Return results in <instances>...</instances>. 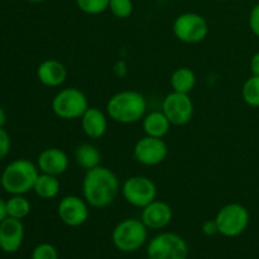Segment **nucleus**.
<instances>
[{"label": "nucleus", "mask_w": 259, "mask_h": 259, "mask_svg": "<svg viewBox=\"0 0 259 259\" xmlns=\"http://www.w3.org/2000/svg\"><path fill=\"white\" fill-rule=\"evenodd\" d=\"M5 121H7V114H5L4 109L0 106V128L5 125Z\"/></svg>", "instance_id": "obj_32"}, {"label": "nucleus", "mask_w": 259, "mask_h": 259, "mask_svg": "<svg viewBox=\"0 0 259 259\" xmlns=\"http://www.w3.org/2000/svg\"><path fill=\"white\" fill-rule=\"evenodd\" d=\"M147 253L149 259H186L189 248L180 235L162 233L151 240Z\"/></svg>", "instance_id": "obj_7"}, {"label": "nucleus", "mask_w": 259, "mask_h": 259, "mask_svg": "<svg viewBox=\"0 0 259 259\" xmlns=\"http://www.w3.org/2000/svg\"><path fill=\"white\" fill-rule=\"evenodd\" d=\"M121 194L128 204L143 209L156 200L157 187L148 177L133 176L123 184Z\"/></svg>", "instance_id": "obj_9"}, {"label": "nucleus", "mask_w": 259, "mask_h": 259, "mask_svg": "<svg viewBox=\"0 0 259 259\" xmlns=\"http://www.w3.org/2000/svg\"><path fill=\"white\" fill-rule=\"evenodd\" d=\"M37 166L42 174L60 176L67 171L68 157L62 149L48 148L40 152L37 159Z\"/></svg>", "instance_id": "obj_14"}, {"label": "nucleus", "mask_w": 259, "mask_h": 259, "mask_svg": "<svg viewBox=\"0 0 259 259\" xmlns=\"http://www.w3.org/2000/svg\"><path fill=\"white\" fill-rule=\"evenodd\" d=\"M81 125L83 133L90 139H99L106 133L108 119L105 114L98 108H90L81 116Z\"/></svg>", "instance_id": "obj_17"}, {"label": "nucleus", "mask_w": 259, "mask_h": 259, "mask_svg": "<svg viewBox=\"0 0 259 259\" xmlns=\"http://www.w3.org/2000/svg\"><path fill=\"white\" fill-rule=\"evenodd\" d=\"M134 158L144 166H157L166 159L168 154L166 142L162 138L144 137L139 139L134 146Z\"/></svg>", "instance_id": "obj_11"}, {"label": "nucleus", "mask_w": 259, "mask_h": 259, "mask_svg": "<svg viewBox=\"0 0 259 259\" xmlns=\"http://www.w3.org/2000/svg\"><path fill=\"white\" fill-rule=\"evenodd\" d=\"M146 109V99L138 91H120L111 96L106 105L110 119L120 124L137 123L144 116Z\"/></svg>", "instance_id": "obj_2"}, {"label": "nucleus", "mask_w": 259, "mask_h": 259, "mask_svg": "<svg viewBox=\"0 0 259 259\" xmlns=\"http://www.w3.org/2000/svg\"><path fill=\"white\" fill-rule=\"evenodd\" d=\"M196 83V75L189 67H180L174 71L171 76V86L174 91L181 94H189Z\"/></svg>", "instance_id": "obj_21"}, {"label": "nucleus", "mask_w": 259, "mask_h": 259, "mask_svg": "<svg viewBox=\"0 0 259 259\" xmlns=\"http://www.w3.org/2000/svg\"><path fill=\"white\" fill-rule=\"evenodd\" d=\"M171 123L164 115L163 111H152L147 114L143 119L144 133L154 138H163L168 133Z\"/></svg>", "instance_id": "obj_18"}, {"label": "nucleus", "mask_w": 259, "mask_h": 259, "mask_svg": "<svg viewBox=\"0 0 259 259\" xmlns=\"http://www.w3.org/2000/svg\"><path fill=\"white\" fill-rule=\"evenodd\" d=\"M60 181H58L57 176H52V175L47 174H39L37 181H35L33 191L35 192L38 197L43 200L53 199L60 192Z\"/></svg>", "instance_id": "obj_20"}, {"label": "nucleus", "mask_w": 259, "mask_h": 259, "mask_svg": "<svg viewBox=\"0 0 259 259\" xmlns=\"http://www.w3.org/2000/svg\"><path fill=\"white\" fill-rule=\"evenodd\" d=\"M10 151V137L3 128H0V159L5 158Z\"/></svg>", "instance_id": "obj_28"}, {"label": "nucleus", "mask_w": 259, "mask_h": 259, "mask_svg": "<svg viewBox=\"0 0 259 259\" xmlns=\"http://www.w3.org/2000/svg\"><path fill=\"white\" fill-rule=\"evenodd\" d=\"M172 209L168 204L154 200L142 211V222L149 229H162L172 220Z\"/></svg>", "instance_id": "obj_15"}, {"label": "nucleus", "mask_w": 259, "mask_h": 259, "mask_svg": "<svg viewBox=\"0 0 259 259\" xmlns=\"http://www.w3.org/2000/svg\"><path fill=\"white\" fill-rule=\"evenodd\" d=\"M27 2L34 3V4H38V3H43V2H46V0H27Z\"/></svg>", "instance_id": "obj_33"}, {"label": "nucleus", "mask_w": 259, "mask_h": 259, "mask_svg": "<svg viewBox=\"0 0 259 259\" xmlns=\"http://www.w3.org/2000/svg\"><path fill=\"white\" fill-rule=\"evenodd\" d=\"M219 233L224 237L234 238L245 232L249 224V212L243 205L233 202L223 206L215 218Z\"/></svg>", "instance_id": "obj_6"}, {"label": "nucleus", "mask_w": 259, "mask_h": 259, "mask_svg": "<svg viewBox=\"0 0 259 259\" xmlns=\"http://www.w3.org/2000/svg\"><path fill=\"white\" fill-rule=\"evenodd\" d=\"M174 33L177 39L189 45H195L206 38L209 25L197 13H184L175 19Z\"/></svg>", "instance_id": "obj_8"}, {"label": "nucleus", "mask_w": 259, "mask_h": 259, "mask_svg": "<svg viewBox=\"0 0 259 259\" xmlns=\"http://www.w3.org/2000/svg\"><path fill=\"white\" fill-rule=\"evenodd\" d=\"M111 239L121 252H136L146 243L147 227L142 220L125 219L116 225Z\"/></svg>", "instance_id": "obj_4"}, {"label": "nucleus", "mask_w": 259, "mask_h": 259, "mask_svg": "<svg viewBox=\"0 0 259 259\" xmlns=\"http://www.w3.org/2000/svg\"><path fill=\"white\" fill-rule=\"evenodd\" d=\"M75 161L76 163L83 169H91L100 166L101 154L99 149L94 144H81L75 151Z\"/></svg>", "instance_id": "obj_19"}, {"label": "nucleus", "mask_w": 259, "mask_h": 259, "mask_svg": "<svg viewBox=\"0 0 259 259\" xmlns=\"http://www.w3.org/2000/svg\"><path fill=\"white\" fill-rule=\"evenodd\" d=\"M134 5L132 0H110L109 3V10L111 12V14L120 19L131 17Z\"/></svg>", "instance_id": "obj_25"}, {"label": "nucleus", "mask_w": 259, "mask_h": 259, "mask_svg": "<svg viewBox=\"0 0 259 259\" xmlns=\"http://www.w3.org/2000/svg\"><path fill=\"white\" fill-rule=\"evenodd\" d=\"M24 239V225L22 220L7 217L0 223V249L5 253H15Z\"/></svg>", "instance_id": "obj_13"}, {"label": "nucleus", "mask_w": 259, "mask_h": 259, "mask_svg": "<svg viewBox=\"0 0 259 259\" xmlns=\"http://www.w3.org/2000/svg\"><path fill=\"white\" fill-rule=\"evenodd\" d=\"M7 206V215L14 219H24L30 212V202L23 195H13L8 201H5Z\"/></svg>", "instance_id": "obj_22"}, {"label": "nucleus", "mask_w": 259, "mask_h": 259, "mask_svg": "<svg viewBox=\"0 0 259 259\" xmlns=\"http://www.w3.org/2000/svg\"><path fill=\"white\" fill-rule=\"evenodd\" d=\"M32 259H58L57 249L50 243H42L34 248Z\"/></svg>", "instance_id": "obj_26"}, {"label": "nucleus", "mask_w": 259, "mask_h": 259, "mask_svg": "<svg viewBox=\"0 0 259 259\" xmlns=\"http://www.w3.org/2000/svg\"><path fill=\"white\" fill-rule=\"evenodd\" d=\"M218 2H227V0H218Z\"/></svg>", "instance_id": "obj_34"}, {"label": "nucleus", "mask_w": 259, "mask_h": 259, "mask_svg": "<svg viewBox=\"0 0 259 259\" xmlns=\"http://www.w3.org/2000/svg\"><path fill=\"white\" fill-rule=\"evenodd\" d=\"M7 206H5V201L0 197V223L7 218Z\"/></svg>", "instance_id": "obj_31"}, {"label": "nucleus", "mask_w": 259, "mask_h": 259, "mask_svg": "<svg viewBox=\"0 0 259 259\" xmlns=\"http://www.w3.org/2000/svg\"><path fill=\"white\" fill-rule=\"evenodd\" d=\"M202 233L207 237H211V235H215L219 233V228H218L217 222L214 220H207V222L204 223L202 225Z\"/></svg>", "instance_id": "obj_29"}, {"label": "nucleus", "mask_w": 259, "mask_h": 259, "mask_svg": "<svg viewBox=\"0 0 259 259\" xmlns=\"http://www.w3.org/2000/svg\"><path fill=\"white\" fill-rule=\"evenodd\" d=\"M83 199L93 207H106L119 192V180L111 169L98 166L86 171L82 182Z\"/></svg>", "instance_id": "obj_1"}, {"label": "nucleus", "mask_w": 259, "mask_h": 259, "mask_svg": "<svg viewBox=\"0 0 259 259\" xmlns=\"http://www.w3.org/2000/svg\"><path fill=\"white\" fill-rule=\"evenodd\" d=\"M249 28L254 35L259 37V3L253 7L249 14Z\"/></svg>", "instance_id": "obj_27"}, {"label": "nucleus", "mask_w": 259, "mask_h": 259, "mask_svg": "<svg viewBox=\"0 0 259 259\" xmlns=\"http://www.w3.org/2000/svg\"><path fill=\"white\" fill-rule=\"evenodd\" d=\"M162 111L171 125H186L194 115V104L189 94H181L172 91L164 98L162 103Z\"/></svg>", "instance_id": "obj_10"}, {"label": "nucleus", "mask_w": 259, "mask_h": 259, "mask_svg": "<svg viewBox=\"0 0 259 259\" xmlns=\"http://www.w3.org/2000/svg\"><path fill=\"white\" fill-rule=\"evenodd\" d=\"M110 0H76L78 9L89 15H98L109 9Z\"/></svg>", "instance_id": "obj_24"}, {"label": "nucleus", "mask_w": 259, "mask_h": 259, "mask_svg": "<svg viewBox=\"0 0 259 259\" xmlns=\"http://www.w3.org/2000/svg\"><path fill=\"white\" fill-rule=\"evenodd\" d=\"M37 77L47 88H58L67 78V68L57 60H46L38 66Z\"/></svg>", "instance_id": "obj_16"}, {"label": "nucleus", "mask_w": 259, "mask_h": 259, "mask_svg": "<svg viewBox=\"0 0 259 259\" xmlns=\"http://www.w3.org/2000/svg\"><path fill=\"white\" fill-rule=\"evenodd\" d=\"M39 176V168L28 159L10 162L2 174V186L10 195H24L33 190Z\"/></svg>", "instance_id": "obj_3"}, {"label": "nucleus", "mask_w": 259, "mask_h": 259, "mask_svg": "<svg viewBox=\"0 0 259 259\" xmlns=\"http://www.w3.org/2000/svg\"><path fill=\"white\" fill-rule=\"evenodd\" d=\"M85 199H80L75 195L63 197L57 207L58 217L63 224L71 228L82 225L89 218V207Z\"/></svg>", "instance_id": "obj_12"}, {"label": "nucleus", "mask_w": 259, "mask_h": 259, "mask_svg": "<svg viewBox=\"0 0 259 259\" xmlns=\"http://www.w3.org/2000/svg\"><path fill=\"white\" fill-rule=\"evenodd\" d=\"M88 109V98L82 91L76 88L63 89L52 100L53 113L63 120L81 118Z\"/></svg>", "instance_id": "obj_5"}, {"label": "nucleus", "mask_w": 259, "mask_h": 259, "mask_svg": "<svg viewBox=\"0 0 259 259\" xmlns=\"http://www.w3.org/2000/svg\"><path fill=\"white\" fill-rule=\"evenodd\" d=\"M242 96L245 104L252 108H259V76H250L244 82Z\"/></svg>", "instance_id": "obj_23"}, {"label": "nucleus", "mask_w": 259, "mask_h": 259, "mask_svg": "<svg viewBox=\"0 0 259 259\" xmlns=\"http://www.w3.org/2000/svg\"><path fill=\"white\" fill-rule=\"evenodd\" d=\"M250 72L253 76H259V52L254 53L250 58Z\"/></svg>", "instance_id": "obj_30"}]
</instances>
